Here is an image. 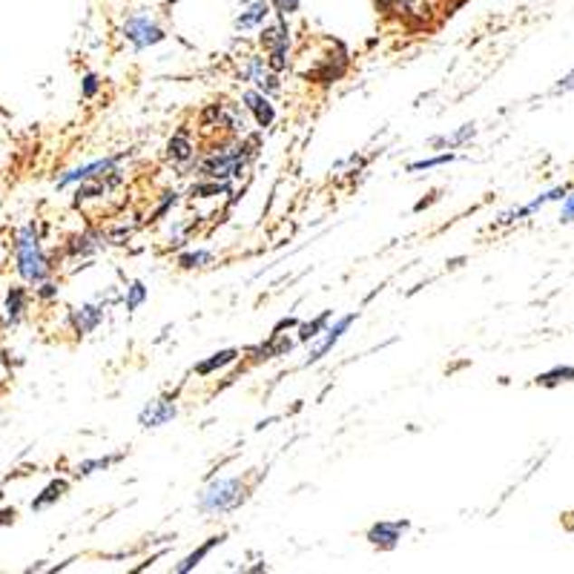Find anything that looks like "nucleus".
Returning <instances> with one entry per match:
<instances>
[{"label": "nucleus", "instance_id": "nucleus-14", "mask_svg": "<svg viewBox=\"0 0 574 574\" xmlns=\"http://www.w3.org/2000/svg\"><path fill=\"white\" fill-rule=\"evenodd\" d=\"M193 156H196V147L190 141V135L187 132L173 135L170 144H167V158L176 161V164H187V161H193Z\"/></svg>", "mask_w": 574, "mask_h": 574}, {"label": "nucleus", "instance_id": "nucleus-30", "mask_svg": "<svg viewBox=\"0 0 574 574\" xmlns=\"http://www.w3.org/2000/svg\"><path fill=\"white\" fill-rule=\"evenodd\" d=\"M569 90H574V70L560 81V83H557V87H554V92H569Z\"/></svg>", "mask_w": 574, "mask_h": 574}, {"label": "nucleus", "instance_id": "nucleus-27", "mask_svg": "<svg viewBox=\"0 0 574 574\" xmlns=\"http://www.w3.org/2000/svg\"><path fill=\"white\" fill-rule=\"evenodd\" d=\"M6 305H9V316H12V322H18V316L24 313V291H21V287H14V291L9 293Z\"/></svg>", "mask_w": 574, "mask_h": 574}, {"label": "nucleus", "instance_id": "nucleus-20", "mask_svg": "<svg viewBox=\"0 0 574 574\" xmlns=\"http://www.w3.org/2000/svg\"><path fill=\"white\" fill-rule=\"evenodd\" d=\"M210 262H213V253L210 250H190V253H184V256H178V267H184V270L207 267Z\"/></svg>", "mask_w": 574, "mask_h": 574}, {"label": "nucleus", "instance_id": "nucleus-9", "mask_svg": "<svg viewBox=\"0 0 574 574\" xmlns=\"http://www.w3.org/2000/svg\"><path fill=\"white\" fill-rule=\"evenodd\" d=\"M124 38L135 46V49H147L164 41V32L149 21V18H129L124 26Z\"/></svg>", "mask_w": 574, "mask_h": 574}, {"label": "nucleus", "instance_id": "nucleus-12", "mask_svg": "<svg viewBox=\"0 0 574 574\" xmlns=\"http://www.w3.org/2000/svg\"><path fill=\"white\" fill-rule=\"evenodd\" d=\"M70 322H72V328H75L78 336H87V333H92L100 322H104V308H100V305H81V308H72Z\"/></svg>", "mask_w": 574, "mask_h": 574}, {"label": "nucleus", "instance_id": "nucleus-8", "mask_svg": "<svg viewBox=\"0 0 574 574\" xmlns=\"http://www.w3.org/2000/svg\"><path fill=\"white\" fill-rule=\"evenodd\" d=\"M411 529V522L408 520H382V522H374V526H370V531H368V543L370 546H377V549H382V551H391V549H397V543L402 540V534Z\"/></svg>", "mask_w": 574, "mask_h": 574}, {"label": "nucleus", "instance_id": "nucleus-22", "mask_svg": "<svg viewBox=\"0 0 574 574\" xmlns=\"http://www.w3.org/2000/svg\"><path fill=\"white\" fill-rule=\"evenodd\" d=\"M144 299H147V287H144V282H129V287H127V311H139L141 305H144Z\"/></svg>", "mask_w": 574, "mask_h": 574}, {"label": "nucleus", "instance_id": "nucleus-13", "mask_svg": "<svg viewBox=\"0 0 574 574\" xmlns=\"http://www.w3.org/2000/svg\"><path fill=\"white\" fill-rule=\"evenodd\" d=\"M225 540H227V534H215V537H210V540H205V543H201L193 554H187V557H184V560L176 566V571L178 574H187V571H193L196 566H201V560H205V557L215 549V546H222L225 543Z\"/></svg>", "mask_w": 574, "mask_h": 574}, {"label": "nucleus", "instance_id": "nucleus-4", "mask_svg": "<svg viewBox=\"0 0 574 574\" xmlns=\"http://www.w3.org/2000/svg\"><path fill=\"white\" fill-rule=\"evenodd\" d=\"M259 43L264 46V63L270 72H282L287 66V49H291V32H287L284 21L273 24V26H264L262 35H259Z\"/></svg>", "mask_w": 574, "mask_h": 574}, {"label": "nucleus", "instance_id": "nucleus-24", "mask_svg": "<svg viewBox=\"0 0 574 574\" xmlns=\"http://www.w3.org/2000/svg\"><path fill=\"white\" fill-rule=\"evenodd\" d=\"M454 158V153H443V156H434V158H422V161H414V164H408V173H419V170H434V167H443V164H451Z\"/></svg>", "mask_w": 574, "mask_h": 574}, {"label": "nucleus", "instance_id": "nucleus-29", "mask_svg": "<svg viewBox=\"0 0 574 574\" xmlns=\"http://www.w3.org/2000/svg\"><path fill=\"white\" fill-rule=\"evenodd\" d=\"M270 4L276 6V12L282 14V18H284V14H291V12L299 9V0H270Z\"/></svg>", "mask_w": 574, "mask_h": 574}, {"label": "nucleus", "instance_id": "nucleus-10", "mask_svg": "<svg viewBox=\"0 0 574 574\" xmlns=\"http://www.w3.org/2000/svg\"><path fill=\"white\" fill-rule=\"evenodd\" d=\"M121 156H112V158H98V161H90V164H83L78 167V170L72 173H66L61 181H58V187H66V184H75V181H90V178H98V176H107L115 170V164Z\"/></svg>", "mask_w": 574, "mask_h": 574}, {"label": "nucleus", "instance_id": "nucleus-21", "mask_svg": "<svg viewBox=\"0 0 574 574\" xmlns=\"http://www.w3.org/2000/svg\"><path fill=\"white\" fill-rule=\"evenodd\" d=\"M118 460H121V454H112V457H98V460H87V463H81V465L75 468V474H78V477H90L92 471L110 468V465L118 463Z\"/></svg>", "mask_w": 574, "mask_h": 574}, {"label": "nucleus", "instance_id": "nucleus-7", "mask_svg": "<svg viewBox=\"0 0 574 574\" xmlns=\"http://www.w3.org/2000/svg\"><path fill=\"white\" fill-rule=\"evenodd\" d=\"M353 319H357V313H348V316H342L340 319V322H336L333 328H325L322 333V340H319L311 350H308V359L305 362H301V365H305V368H311V365H316L319 359H322V357H328V353L336 348V345H340V340H342V336H345V330L353 325Z\"/></svg>", "mask_w": 574, "mask_h": 574}, {"label": "nucleus", "instance_id": "nucleus-18", "mask_svg": "<svg viewBox=\"0 0 574 574\" xmlns=\"http://www.w3.org/2000/svg\"><path fill=\"white\" fill-rule=\"evenodd\" d=\"M66 492H70V483H66V480H53L41 492V497L32 500V509H46V505H53L55 500H61Z\"/></svg>", "mask_w": 574, "mask_h": 574}, {"label": "nucleus", "instance_id": "nucleus-2", "mask_svg": "<svg viewBox=\"0 0 574 574\" xmlns=\"http://www.w3.org/2000/svg\"><path fill=\"white\" fill-rule=\"evenodd\" d=\"M256 153V149H247V144H227L218 153H210L205 161H201V176L213 178V181H230L239 178L247 167V158Z\"/></svg>", "mask_w": 574, "mask_h": 574}, {"label": "nucleus", "instance_id": "nucleus-25", "mask_svg": "<svg viewBox=\"0 0 574 574\" xmlns=\"http://www.w3.org/2000/svg\"><path fill=\"white\" fill-rule=\"evenodd\" d=\"M569 379H574V368H554V370H549V374H543V377H537V385H557V382H569Z\"/></svg>", "mask_w": 574, "mask_h": 574}, {"label": "nucleus", "instance_id": "nucleus-31", "mask_svg": "<svg viewBox=\"0 0 574 574\" xmlns=\"http://www.w3.org/2000/svg\"><path fill=\"white\" fill-rule=\"evenodd\" d=\"M571 218H574V196H566V207H563L560 222H571Z\"/></svg>", "mask_w": 574, "mask_h": 574}, {"label": "nucleus", "instance_id": "nucleus-1", "mask_svg": "<svg viewBox=\"0 0 574 574\" xmlns=\"http://www.w3.org/2000/svg\"><path fill=\"white\" fill-rule=\"evenodd\" d=\"M247 500V485L242 477H222L213 480L205 492L198 494V512L201 514H227L235 512Z\"/></svg>", "mask_w": 574, "mask_h": 574}, {"label": "nucleus", "instance_id": "nucleus-28", "mask_svg": "<svg viewBox=\"0 0 574 574\" xmlns=\"http://www.w3.org/2000/svg\"><path fill=\"white\" fill-rule=\"evenodd\" d=\"M100 90V81H98V75H87V78H83V83H81V95L83 98H95V92Z\"/></svg>", "mask_w": 574, "mask_h": 574}, {"label": "nucleus", "instance_id": "nucleus-33", "mask_svg": "<svg viewBox=\"0 0 574 574\" xmlns=\"http://www.w3.org/2000/svg\"><path fill=\"white\" fill-rule=\"evenodd\" d=\"M41 296H55V284H43V291Z\"/></svg>", "mask_w": 574, "mask_h": 574}, {"label": "nucleus", "instance_id": "nucleus-23", "mask_svg": "<svg viewBox=\"0 0 574 574\" xmlns=\"http://www.w3.org/2000/svg\"><path fill=\"white\" fill-rule=\"evenodd\" d=\"M100 247V242H95V235H78V239H72V244H70V253L72 256H90V253H95Z\"/></svg>", "mask_w": 574, "mask_h": 574}, {"label": "nucleus", "instance_id": "nucleus-26", "mask_svg": "<svg viewBox=\"0 0 574 574\" xmlns=\"http://www.w3.org/2000/svg\"><path fill=\"white\" fill-rule=\"evenodd\" d=\"M468 139H474V124H465L460 132H454L451 139L445 135V139H434L431 144H448V147H457V144H463V141H468Z\"/></svg>", "mask_w": 574, "mask_h": 574}, {"label": "nucleus", "instance_id": "nucleus-19", "mask_svg": "<svg viewBox=\"0 0 574 574\" xmlns=\"http://www.w3.org/2000/svg\"><path fill=\"white\" fill-rule=\"evenodd\" d=\"M328 319H330V311H325L322 316H316L313 322L299 325V336H296V340H299V342H311V340H319V336H322V330L328 328Z\"/></svg>", "mask_w": 574, "mask_h": 574}, {"label": "nucleus", "instance_id": "nucleus-3", "mask_svg": "<svg viewBox=\"0 0 574 574\" xmlns=\"http://www.w3.org/2000/svg\"><path fill=\"white\" fill-rule=\"evenodd\" d=\"M18 270L26 282H43L49 276V262L41 250L35 225H26L18 235Z\"/></svg>", "mask_w": 574, "mask_h": 574}, {"label": "nucleus", "instance_id": "nucleus-6", "mask_svg": "<svg viewBox=\"0 0 574 574\" xmlns=\"http://www.w3.org/2000/svg\"><path fill=\"white\" fill-rule=\"evenodd\" d=\"M176 414H178V405H176L173 397H156L141 408L139 426L141 428H161V426H167V422H173Z\"/></svg>", "mask_w": 574, "mask_h": 574}, {"label": "nucleus", "instance_id": "nucleus-17", "mask_svg": "<svg viewBox=\"0 0 574 574\" xmlns=\"http://www.w3.org/2000/svg\"><path fill=\"white\" fill-rule=\"evenodd\" d=\"M267 12H270V6L264 4V0H259V4H250V6H247V12H242L239 18H235L233 24H235V29H253V26L264 24Z\"/></svg>", "mask_w": 574, "mask_h": 574}, {"label": "nucleus", "instance_id": "nucleus-5", "mask_svg": "<svg viewBox=\"0 0 574 574\" xmlns=\"http://www.w3.org/2000/svg\"><path fill=\"white\" fill-rule=\"evenodd\" d=\"M239 78L247 81V83H256V90L264 92V95L279 92V87H282L279 78H276V72H270L267 63H264V58H259V55H247V58H244L242 70H239Z\"/></svg>", "mask_w": 574, "mask_h": 574}, {"label": "nucleus", "instance_id": "nucleus-32", "mask_svg": "<svg viewBox=\"0 0 574 574\" xmlns=\"http://www.w3.org/2000/svg\"><path fill=\"white\" fill-rule=\"evenodd\" d=\"M12 520H14V512H0V526H6Z\"/></svg>", "mask_w": 574, "mask_h": 574}, {"label": "nucleus", "instance_id": "nucleus-15", "mask_svg": "<svg viewBox=\"0 0 574 574\" xmlns=\"http://www.w3.org/2000/svg\"><path fill=\"white\" fill-rule=\"evenodd\" d=\"M242 353L235 350V348H227V350H218V353H213L210 359H205V362H198L196 365V374L198 377H210L213 370H222V368H227V365H233L235 359H239Z\"/></svg>", "mask_w": 574, "mask_h": 574}, {"label": "nucleus", "instance_id": "nucleus-11", "mask_svg": "<svg viewBox=\"0 0 574 574\" xmlns=\"http://www.w3.org/2000/svg\"><path fill=\"white\" fill-rule=\"evenodd\" d=\"M242 100H244V110H247L253 118H256V124H259L262 129L273 124L276 110H273V104L267 100L264 92H259V90H247V92L242 95Z\"/></svg>", "mask_w": 574, "mask_h": 574}, {"label": "nucleus", "instance_id": "nucleus-16", "mask_svg": "<svg viewBox=\"0 0 574 574\" xmlns=\"http://www.w3.org/2000/svg\"><path fill=\"white\" fill-rule=\"evenodd\" d=\"M569 196V187H557V190H551V193H546V196H540V198H534L531 205H526V207H520V210H514V213H505L500 222L502 225H509V222H517V218H522V215H529V213H534V210H540L543 205H549V201H557V198H566Z\"/></svg>", "mask_w": 574, "mask_h": 574}]
</instances>
